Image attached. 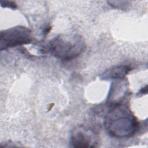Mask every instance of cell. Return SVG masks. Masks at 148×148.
I'll use <instances>...</instances> for the list:
<instances>
[{"mask_svg":"<svg viewBox=\"0 0 148 148\" xmlns=\"http://www.w3.org/2000/svg\"><path fill=\"white\" fill-rule=\"evenodd\" d=\"M108 133L116 138L132 136L138 129V122L130 108L121 102L111 104L104 119Z\"/></svg>","mask_w":148,"mask_h":148,"instance_id":"6da1fadb","label":"cell"},{"mask_svg":"<svg viewBox=\"0 0 148 148\" xmlns=\"http://www.w3.org/2000/svg\"><path fill=\"white\" fill-rule=\"evenodd\" d=\"M82 37L77 34H62L52 39L46 46L47 51L62 61H71L84 50Z\"/></svg>","mask_w":148,"mask_h":148,"instance_id":"7a4b0ae2","label":"cell"},{"mask_svg":"<svg viewBox=\"0 0 148 148\" xmlns=\"http://www.w3.org/2000/svg\"><path fill=\"white\" fill-rule=\"evenodd\" d=\"M31 29L23 26H16L2 31L0 35V49L29 44L32 42Z\"/></svg>","mask_w":148,"mask_h":148,"instance_id":"3957f363","label":"cell"},{"mask_svg":"<svg viewBox=\"0 0 148 148\" xmlns=\"http://www.w3.org/2000/svg\"><path fill=\"white\" fill-rule=\"evenodd\" d=\"M70 143L73 147H95L98 146V137L91 128L80 125L75 127L70 136Z\"/></svg>","mask_w":148,"mask_h":148,"instance_id":"277c9868","label":"cell"},{"mask_svg":"<svg viewBox=\"0 0 148 148\" xmlns=\"http://www.w3.org/2000/svg\"><path fill=\"white\" fill-rule=\"evenodd\" d=\"M131 68L127 65H119L114 66L105 71L101 75L102 80L123 79L126 75L130 72Z\"/></svg>","mask_w":148,"mask_h":148,"instance_id":"5b68a950","label":"cell"},{"mask_svg":"<svg viewBox=\"0 0 148 148\" xmlns=\"http://www.w3.org/2000/svg\"><path fill=\"white\" fill-rule=\"evenodd\" d=\"M1 5L2 7H4V8H9L13 9L17 8V5L13 1H1Z\"/></svg>","mask_w":148,"mask_h":148,"instance_id":"8992f818","label":"cell"},{"mask_svg":"<svg viewBox=\"0 0 148 148\" xmlns=\"http://www.w3.org/2000/svg\"><path fill=\"white\" fill-rule=\"evenodd\" d=\"M147 91V86H146L145 87L142 88L139 91L138 94H146Z\"/></svg>","mask_w":148,"mask_h":148,"instance_id":"52a82bcc","label":"cell"}]
</instances>
